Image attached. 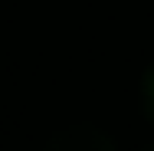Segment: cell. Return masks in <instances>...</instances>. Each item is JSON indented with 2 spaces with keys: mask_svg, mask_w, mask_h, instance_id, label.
<instances>
[{
  "mask_svg": "<svg viewBox=\"0 0 154 151\" xmlns=\"http://www.w3.org/2000/svg\"><path fill=\"white\" fill-rule=\"evenodd\" d=\"M144 105H148V112L154 115V66L148 69V76H144Z\"/></svg>",
  "mask_w": 154,
  "mask_h": 151,
  "instance_id": "2",
  "label": "cell"
},
{
  "mask_svg": "<svg viewBox=\"0 0 154 151\" xmlns=\"http://www.w3.org/2000/svg\"><path fill=\"white\" fill-rule=\"evenodd\" d=\"M141 151H154V145H148V148H141Z\"/></svg>",
  "mask_w": 154,
  "mask_h": 151,
  "instance_id": "3",
  "label": "cell"
},
{
  "mask_svg": "<svg viewBox=\"0 0 154 151\" xmlns=\"http://www.w3.org/2000/svg\"><path fill=\"white\" fill-rule=\"evenodd\" d=\"M46 151H118V148H115V141H112L102 128L75 121V125L59 128V131L49 138Z\"/></svg>",
  "mask_w": 154,
  "mask_h": 151,
  "instance_id": "1",
  "label": "cell"
}]
</instances>
